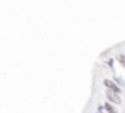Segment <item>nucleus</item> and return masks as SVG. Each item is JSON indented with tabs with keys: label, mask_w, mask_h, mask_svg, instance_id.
Returning a JSON list of instances; mask_svg holds the SVG:
<instances>
[{
	"label": "nucleus",
	"mask_w": 125,
	"mask_h": 113,
	"mask_svg": "<svg viewBox=\"0 0 125 113\" xmlns=\"http://www.w3.org/2000/svg\"><path fill=\"white\" fill-rule=\"evenodd\" d=\"M118 62L125 68V54H119V56H118Z\"/></svg>",
	"instance_id": "obj_4"
},
{
	"label": "nucleus",
	"mask_w": 125,
	"mask_h": 113,
	"mask_svg": "<svg viewBox=\"0 0 125 113\" xmlns=\"http://www.w3.org/2000/svg\"><path fill=\"white\" fill-rule=\"evenodd\" d=\"M97 113H103V112H97Z\"/></svg>",
	"instance_id": "obj_5"
},
{
	"label": "nucleus",
	"mask_w": 125,
	"mask_h": 113,
	"mask_svg": "<svg viewBox=\"0 0 125 113\" xmlns=\"http://www.w3.org/2000/svg\"><path fill=\"white\" fill-rule=\"evenodd\" d=\"M103 84H104V87H106L109 91H113V93H116V94H119V93H121V88L118 87V84H116V82H113V81H110V79H104V81H103Z\"/></svg>",
	"instance_id": "obj_2"
},
{
	"label": "nucleus",
	"mask_w": 125,
	"mask_h": 113,
	"mask_svg": "<svg viewBox=\"0 0 125 113\" xmlns=\"http://www.w3.org/2000/svg\"><path fill=\"white\" fill-rule=\"evenodd\" d=\"M106 98H107L110 103H113V104H121V103H122L119 94H116V93H113V91H109V90L106 91Z\"/></svg>",
	"instance_id": "obj_1"
},
{
	"label": "nucleus",
	"mask_w": 125,
	"mask_h": 113,
	"mask_svg": "<svg viewBox=\"0 0 125 113\" xmlns=\"http://www.w3.org/2000/svg\"><path fill=\"white\" fill-rule=\"evenodd\" d=\"M104 110H106L107 113H118V112H116V109H115L112 104H109V103H106V104H104Z\"/></svg>",
	"instance_id": "obj_3"
}]
</instances>
